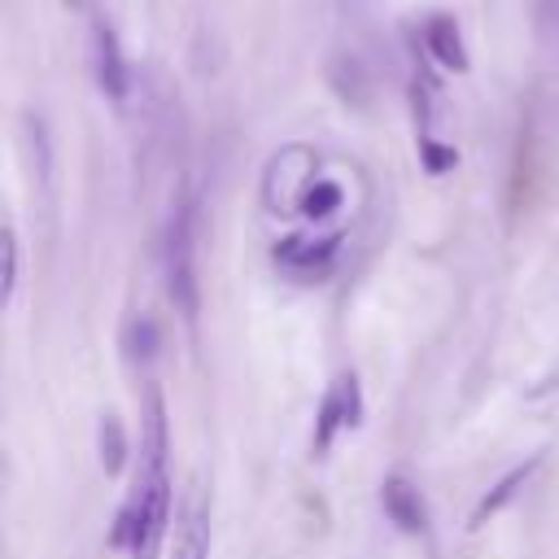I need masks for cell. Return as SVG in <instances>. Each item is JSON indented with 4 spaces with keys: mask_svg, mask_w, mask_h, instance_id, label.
<instances>
[{
    "mask_svg": "<svg viewBox=\"0 0 559 559\" xmlns=\"http://www.w3.org/2000/svg\"><path fill=\"white\" fill-rule=\"evenodd\" d=\"M162 266H166V293L175 310L192 323L201 306V284H197V205L192 197H179L166 218L162 236Z\"/></svg>",
    "mask_w": 559,
    "mask_h": 559,
    "instance_id": "1",
    "label": "cell"
},
{
    "mask_svg": "<svg viewBox=\"0 0 559 559\" xmlns=\"http://www.w3.org/2000/svg\"><path fill=\"white\" fill-rule=\"evenodd\" d=\"M314 148L306 144H284L271 162H266V175H262V205L271 214H293L301 210L306 192L314 188Z\"/></svg>",
    "mask_w": 559,
    "mask_h": 559,
    "instance_id": "2",
    "label": "cell"
},
{
    "mask_svg": "<svg viewBox=\"0 0 559 559\" xmlns=\"http://www.w3.org/2000/svg\"><path fill=\"white\" fill-rule=\"evenodd\" d=\"M170 559H210V493H205V485H192L175 515Z\"/></svg>",
    "mask_w": 559,
    "mask_h": 559,
    "instance_id": "3",
    "label": "cell"
},
{
    "mask_svg": "<svg viewBox=\"0 0 559 559\" xmlns=\"http://www.w3.org/2000/svg\"><path fill=\"white\" fill-rule=\"evenodd\" d=\"M92 66H96V83L109 100H127V61H122V48H118V35L109 22H96L92 26Z\"/></svg>",
    "mask_w": 559,
    "mask_h": 559,
    "instance_id": "4",
    "label": "cell"
},
{
    "mask_svg": "<svg viewBox=\"0 0 559 559\" xmlns=\"http://www.w3.org/2000/svg\"><path fill=\"white\" fill-rule=\"evenodd\" d=\"M341 249V231H328V236H288L275 245V262L293 275H319Z\"/></svg>",
    "mask_w": 559,
    "mask_h": 559,
    "instance_id": "5",
    "label": "cell"
},
{
    "mask_svg": "<svg viewBox=\"0 0 559 559\" xmlns=\"http://www.w3.org/2000/svg\"><path fill=\"white\" fill-rule=\"evenodd\" d=\"M354 415H358V380H354V376H336L332 389H328V397H323V406H319L314 450H328L332 437H336L345 424H354Z\"/></svg>",
    "mask_w": 559,
    "mask_h": 559,
    "instance_id": "6",
    "label": "cell"
},
{
    "mask_svg": "<svg viewBox=\"0 0 559 559\" xmlns=\"http://www.w3.org/2000/svg\"><path fill=\"white\" fill-rule=\"evenodd\" d=\"M380 507H384V515L402 528V533H424V498H419V489L406 480V476H389L384 485H380Z\"/></svg>",
    "mask_w": 559,
    "mask_h": 559,
    "instance_id": "7",
    "label": "cell"
},
{
    "mask_svg": "<svg viewBox=\"0 0 559 559\" xmlns=\"http://www.w3.org/2000/svg\"><path fill=\"white\" fill-rule=\"evenodd\" d=\"M424 48L432 52L437 66L445 70H467V44H463V31L450 13H432L424 22Z\"/></svg>",
    "mask_w": 559,
    "mask_h": 559,
    "instance_id": "8",
    "label": "cell"
},
{
    "mask_svg": "<svg viewBox=\"0 0 559 559\" xmlns=\"http://www.w3.org/2000/svg\"><path fill=\"white\" fill-rule=\"evenodd\" d=\"M96 445H100V467H105L109 476L122 472V463H127V428H122L118 415H100Z\"/></svg>",
    "mask_w": 559,
    "mask_h": 559,
    "instance_id": "9",
    "label": "cell"
},
{
    "mask_svg": "<svg viewBox=\"0 0 559 559\" xmlns=\"http://www.w3.org/2000/svg\"><path fill=\"white\" fill-rule=\"evenodd\" d=\"M537 463H542V459H528V463H520V467H511V472H507V476H502V480L493 485V493H485V502L476 507V524H480L485 515H493L498 507H507V502H511V498L520 493V485H524V480H528V476L537 472Z\"/></svg>",
    "mask_w": 559,
    "mask_h": 559,
    "instance_id": "10",
    "label": "cell"
},
{
    "mask_svg": "<svg viewBox=\"0 0 559 559\" xmlns=\"http://www.w3.org/2000/svg\"><path fill=\"white\" fill-rule=\"evenodd\" d=\"M122 349H127L131 362H148L153 349H157V323H153L148 314L127 319V328H122Z\"/></svg>",
    "mask_w": 559,
    "mask_h": 559,
    "instance_id": "11",
    "label": "cell"
},
{
    "mask_svg": "<svg viewBox=\"0 0 559 559\" xmlns=\"http://www.w3.org/2000/svg\"><path fill=\"white\" fill-rule=\"evenodd\" d=\"M533 35H537V48L559 61V0H533Z\"/></svg>",
    "mask_w": 559,
    "mask_h": 559,
    "instance_id": "12",
    "label": "cell"
},
{
    "mask_svg": "<svg viewBox=\"0 0 559 559\" xmlns=\"http://www.w3.org/2000/svg\"><path fill=\"white\" fill-rule=\"evenodd\" d=\"M341 183H332V179H314V188L306 192V201H301V214H310V218H328L332 210H341Z\"/></svg>",
    "mask_w": 559,
    "mask_h": 559,
    "instance_id": "13",
    "label": "cell"
},
{
    "mask_svg": "<svg viewBox=\"0 0 559 559\" xmlns=\"http://www.w3.org/2000/svg\"><path fill=\"white\" fill-rule=\"evenodd\" d=\"M419 157H424V166H428L432 175H441V170H450V166L459 162V153H454L450 144H437L432 135H419Z\"/></svg>",
    "mask_w": 559,
    "mask_h": 559,
    "instance_id": "14",
    "label": "cell"
},
{
    "mask_svg": "<svg viewBox=\"0 0 559 559\" xmlns=\"http://www.w3.org/2000/svg\"><path fill=\"white\" fill-rule=\"evenodd\" d=\"M0 249H4V293H0V301L9 306L13 301V288H17V236H13V227H4Z\"/></svg>",
    "mask_w": 559,
    "mask_h": 559,
    "instance_id": "15",
    "label": "cell"
},
{
    "mask_svg": "<svg viewBox=\"0 0 559 559\" xmlns=\"http://www.w3.org/2000/svg\"><path fill=\"white\" fill-rule=\"evenodd\" d=\"M66 4H74V9H79V4H83V0H66Z\"/></svg>",
    "mask_w": 559,
    "mask_h": 559,
    "instance_id": "16",
    "label": "cell"
}]
</instances>
